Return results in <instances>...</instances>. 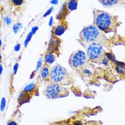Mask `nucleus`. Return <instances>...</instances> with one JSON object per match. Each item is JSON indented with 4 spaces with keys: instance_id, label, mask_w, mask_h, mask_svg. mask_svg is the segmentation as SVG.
Masks as SVG:
<instances>
[{
    "instance_id": "f257e3e1",
    "label": "nucleus",
    "mask_w": 125,
    "mask_h": 125,
    "mask_svg": "<svg viewBox=\"0 0 125 125\" xmlns=\"http://www.w3.org/2000/svg\"><path fill=\"white\" fill-rule=\"evenodd\" d=\"M93 24L99 29L104 34L116 33L121 24L117 16L96 9H93Z\"/></svg>"
},
{
    "instance_id": "f03ea898",
    "label": "nucleus",
    "mask_w": 125,
    "mask_h": 125,
    "mask_svg": "<svg viewBox=\"0 0 125 125\" xmlns=\"http://www.w3.org/2000/svg\"><path fill=\"white\" fill-rule=\"evenodd\" d=\"M78 42L83 47L92 43H99L104 47H109L111 43L105 34L94 24L87 26L81 31Z\"/></svg>"
},
{
    "instance_id": "7ed1b4c3",
    "label": "nucleus",
    "mask_w": 125,
    "mask_h": 125,
    "mask_svg": "<svg viewBox=\"0 0 125 125\" xmlns=\"http://www.w3.org/2000/svg\"><path fill=\"white\" fill-rule=\"evenodd\" d=\"M69 63L72 69L81 76L90 75L94 68L86 53L81 50L72 53L69 58Z\"/></svg>"
},
{
    "instance_id": "20e7f679",
    "label": "nucleus",
    "mask_w": 125,
    "mask_h": 125,
    "mask_svg": "<svg viewBox=\"0 0 125 125\" xmlns=\"http://www.w3.org/2000/svg\"><path fill=\"white\" fill-rule=\"evenodd\" d=\"M49 81L67 86L72 85L74 80L72 75L65 68L56 64L51 66Z\"/></svg>"
},
{
    "instance_id": "39448f33",
    "label": "nucleus",
    "mask_w": 125,
    "mask_h": 125,
    "mask_svg": "<svg viewBox=\"0 0 125 125\" xmlns=\"http://www.w3.org/2000/svg\"><path fill=\"white\" fill-rule=\"evenodd\" d=\"M62 41L59 37L52 34L47 50L44 55L43 63L51 66L59 56L61 52Z\"/></svg>"
},
{
    "instance_id": "423d86ee",
    "label": "nucleus",
    "mask_w": 125,
    "mask_h": 125,
    "mask_svg": "<svg viewBox=\"0 0 125 125\" xmlns=\"http://www.w3.org/2000/svg\"><path fill=\"white\" fill-rule=\"evenodd\" d=\"M42 93L47 99L54 100L67 97L70 92L66 86L49 81L45 83Z\"/></svg>"
},
{
    "instance_id": "0eeeda50",
    "label": "nucleus",
    "mask_w": 125,
    "mask_h": 125,
    "mask_svg": "<svg viewBox=\"0 0 125 125\" xmlns=\"http://www.w3.org/2000/svg\"><path fill=\"white\" fill-rule=\"evenodd\" d=\"M89 60L93 62L104 64L106 61L104 46L99 43H92L84 46Z\"/></svg>"
},
{
    "instance_id": "6e6552de",
    "label": "nucleus",
    "mask_w": 125,
    "mask_h": 125,
    "mask_svg": "<svg viewBox=\"0 0 125 125\" xmlns=\"http://www.w3.org/2000/svg\"><path fill=\"white\" fill-rule=\"evenodd\" d=\"M40 85L36 82L26 86L20 92L17 99V109L23 104L29 103L34 97L39 95Z\"/></svg>"
},
{
    "instance_id": "1a4fd4ad",
    "label": "nucleus",
    "mask_w": 125,
    "mask_h": 125,
    "mask_svg": "<svg viewBox=\"0 0 125 125\" xmlns=\"http://www.w3.org/2000/svg\"><path fill=\"white\" fill-rule=\"evenodd\" d=\"M78 1L79 0H67L57 16L58 19L59 20L66 19L72 11L76 9Z\"/></svg>"
},
{
    "instance_id": "9d476101",
    "label": "nucleus",
    "mask_w": 125,
    "mask_h": 125,
    "mask_svg": "<svg viewBox=\"0 0 125 125\" xmlns=\"http://www.w3.org/2000/svg\"><path fill=\"white\" fill-rule=\"evenodd\" d=\"M50 68V66L45 63H43L41 66L37 81L40 85L49 81Z\"/></svg>"
},
{
    "instance_id": "9b49d317",
    "label": "nucleus",
    "mask_w": 125,
    "mask_h": 125,
    "mask_svg": "<svg viewBox=\"0 0 125 125\" xmlns=\"http://www.w3.org/2000/svg\"><path fill=\"white\" fill-rule=\"evenodd\" d=\"M66 19H62L59 20L58 23L55 25L52 29V34L59 37L63 34L68 29V25Z\"/></svg>"
},
{
    "instance_id": "f8f14e48",
    "label": "nucleus",
    "mask_w": 125,
    "mask_h": 125,
    "mask_svg": "<svg viewBox=\"0 0 125 125\" xmlns=\"http://www.w3.org/2000/svg\"><path fill=\"white\" fill-rule=\"evenodd\" d=\"M99 3L105 7H112L116 5H124V0H98Z\"/></svg>"
},
{
    "instance_id": "ddd939ff",
    "label": "nucleus",
    "mask_w": 125,
    "mask_h": 125,
    "mask_svg": "<svg viewBox=\"0 0 125 125\" xmlns=\"http://www.w3.org/2000/svg\"><path fill=\"white\" fill-rule=\"evenodd\" d=\"M19 109H17L15 113L13 114L12 116L7 121L6 125H19Z\"/></svg>"
},
{
    "instance_id": "4468645a",
    "label": "nucleus",
    "mask_w": 125,
    "mask_h": 125,
    "mask_svg": "<svg viewBox=\"0 0 125 125\" xmlns=\"http://www.w3.org/2000/svg\"><path fill=\"white\" fill-rule=\"evenodd\" d=\"M10 4L15 8H20L24 5L25 0H9Z\"/></svg>"
},
{
    "instance_id": "2eb2a0df",
    "label": "nucleus",
    "mask_w": 125,
    "mask_h": 125,
    "mask_svg": "<svg viewBox=\"0 0 125 125\" xmlns=\"http://www.w3.org/2000/svg\"><path fill=\"white\" fill-rule=\"evenodd\" d=\"M3 8L0 5V23L1 22L3 19Z\"/></svg>"
},
{
    "instance_id": "dca6fc26",
    "label": "nucleus",
    "mask_w": 125,
    "mask_h": 125,
    "mask_svg": "<svg viewBox=\"0 0 125 125\" xmlns=\"http://www.w3.org/2000/svg\"><path fill=\"white\" fill-rule=\"evenodd\" d=\"M3 64L2 62H0V79L1 78V76L2 75L3 73Z\"/></svg>"
},
{
    "instance_id": "f3484780",
    "label": "nucleus",
    "mask_w": 125,
    "mask_h": 125,
    "mask_svg": "<svg viewBox=\"0 0 125 125\" xmlns=\"http://www.w3.org/2000/svg\"><path fill=\"white\" fill-rule=\"evenodd\" d=\"M32 32H31L29 34V35L28 36V38H27V40H26L25 43H27L29 42V41L30 40V39L31 38V37H32Z\"/></svg>"
},
{
    "instance_id": "a211bd4d",
    "label": "nucleus",
    "mask_w": 125,
    "mask_h": 125,
    "mask_svg": "<svg viewBox=\"0 0 125 125\" xmlns=\"http://www.w3.org/2000/svg\"><path fill=\"white\" fill-rule=\"evenodd\" d=\"M19 25H20V24H16V25H15V27H14V30L15 31H16V32H17V31L18 30V29L19 28Z\"/></svg>"
},
{
    "instance_id": "6ab92c4d",
    "label": "nucleus",
    "mask_w": 125,
    "mask_h": 125,
    "mask_svg": "<svg viewBox=\"0 0 125 125\" xmlns=\"http://www.w3.org/2000/svg\"><path fill=\"white\" fill-rule=\"evenodd\" d=\"M46 125H60V123H59L58 122H56V123H51V124H48Z\"/></svg>"
},
{
    "instance_id": "aec40b11",
    "label": "nucleus",
    "mask_w": 125,
    "mask_h": 125,
    "mask_svg": "<svg viewBox=\"0 0 125 125\" xmlns=\"http://www.w3.org/2000/svg\"><path fill=\"white\" fill-rule=\"evenodd\" d=\"M0 62H2V57L1 54H0Z\"/></svg>"
},
{
    "instance_id": "412c9836",
    "label": "nucleus",
    "mask_w": 125,
    "mask_h": 125,
    "mask_svg": "<svg viewBox=\"0 0 125 125\" xmlns=\"http://www.w3.org/2000/svg\"><path fill=\"white\" fill-rule=\"evenodd\" d=\"M1 47H2V42H1V40H0V50H1Z\"/></svg>"
},
{
    "instance_id": "4be33fe9",
    "label": "nucleus",
    "mask_w": 125,
    "mask_h": 125,
    "mask_svg": "<svg viewBox=\"0 0 125 125\" xmlns=\"http://www.w3.org/2000/svg\"><path fill=\"white\" fill-rule=\"evenodd\" d=\"M124 1H125V0H124Z\"/></svg>"
}]
</instances>
